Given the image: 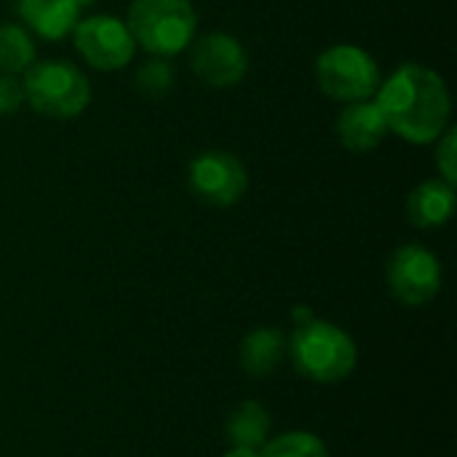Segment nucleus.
<instances>
[{
    "instance_id": "1",
    "label": "nucleus",
    "mask_w": 457,
    "mask_h": 457,
    "mask_svg": "<svg viewBox=\"0 0 457 457\" xmlns=\"http://www.w3.org/2000/svg\"><path fill=\"white\" fill-rule=\"evenodd\" d=\"M372 99L383 110L388 131L412 145H431L450 126L453 102L447 83L426 64H402L394 75L380 80Z\"/></svg>"
},
{
    "instance_id": "2",
    "label": "nucleus",
    "mask_w": 457,
    "mask_h": 457,
    "mask_svg": "<svg viewBox=\"0 0 457 457\" xmlns=\"http://www.w3.org/2000/svg\"><path fill=\"white\" fill-rule=\"evenodd\" d=\"M287 353L305 380L321 386L351 378L359 364V348L353 337L343 327L324 319L297 324L287 337Z\"/></svg>"
},
{
    "instance_id": "3",
    "label": "nucleus",
    "mask_w": 457,
    "mask_h": 457,
    "mask_svg": "<svg viewBox=\"0 0 457 457\" xmlns=\"http://www.w3.org/2000/svg\"><path fill=\"white\" fill-rule=\"evenodd\" d=\"M126 24L134 43L169 59L195 40L198 16L190 0H131Z\"/></svg>"
},
{
    "instance_id": "4",
    "label": "nucleus",
    "mask_w": 457,
    "mask_h": 457,
    "mask_svg": "<svg viewBox=\"0 0 457 457\" xmlns=\"http://www.w3.org/2000/svg\"><path fill=\"white\" fill-rule=\"evenodd\" d=\"M24 102L32 104L35 112L56 120L78 118L91 102L88 78L70 62L48 59L37 62L24 72Z\"/></svg>"
},
{
    "instance_id": "5",
    "label": "nucleus",
    "mask_w": 457,
    "mask_h": 457,
    "mask_svg": "<svg viewBox=\"0 0 457 457\" xmlns=\"http://www.w3.org/2000/svg\"><path fill=\"white\" fill-rule=\"evenodd\" d=\"M316 83L319 88L337 102H361L372 99L380 86V70L370 51L353 43H337L321 51L316 59Z\"/></svg>"
},
{
    "instance_id": "6",
    "label": "nucleus",
    "mask_w": 457,
    "mask_h": 457,
    "mask_svg": "<svg viewBox=\"0 0 457 457\" xmlns=\"http://www.w3.org/2000/svg\"><path fill=\"white\" fill-rule=\"evenodd\" d=\"M386 281L396 303L407 308H420L442 292V262L431 249L420 244H407L391 254Z\"/></svg>"
},
{
    "instance_id": "7",
    "label": "nucleus",
    "mask_w": 457,
    "mask_h": 457,
    "mask_svg": "<svg viewBox=\"0 0 457 457\" xmlns=\"http://www.w3.org/2000/svg\"><path fill=\"white\" fill-rule=\"evenodd\" d=\"M187 185L201 204L228 209L246 195L249 171L228 150H204L190 161Z\"/></svg>"
},
{
    "instance_id": "8",
    "label": "nucleus",
    "mask_w": 457,
    "mask_h": 457,
    "mask_svg": "<svg viewBox=\"0 0 457 457\" xmlns=\"http://www.w3.org/2000/svg\"><path fill=\"white\" fill-rule=\"evenodd\" d=\"M72 43L78 54L94 70H102V72L123 70L126 64H131L134 51H137L129 24L110 13H94V16L80 19L72 29Z\"/></svg>"
},
{
    "instance_id": "9",
    "label": "nucleus",
    "mask_w": 457,
    "mask_h": 457,
    "mask_svg": "<svg viewBox=\"0 0 457 457\" xmlns=\"http://www.w3.org/2000/svg\"><path fill=\"white\" fill-rule=\"evenodd\" d=\"M190 67L206 86L233 88L249 72V54L238 37L228 32H209L193 40Z\"/></svg>"
},
{
    "instance_id": "10",
    "label": "nucleus",
    "mask_w": 457,
    "mask_h": 457,
    "mask_svg": "<svg viewBox=\"0 0 457 457\" xmlns=\"http://www.w3.org/2000/svg\"><path fill=\"white\" fill-rule=\"evenodd\" d=\"M388 134V123L375 99L348 102L337 115V139L351 153H372Z\"/></svg>"
},
{
    "instance_id": "11",
    "label": "nucleus",
    "mask_w": 457,
    "mask_h": 457,
    "mask_svg": "<svg viewBox=\"0 0 457 457\" xmlns=\"http://www.w3.org/2000/svg\"><path fill=\"white\" fill-rule=\"evenodd\" d=\"M78 0H16V13L43 40H64L80 21Z\"/></svg>"
},
{
    "instance_id": "12",
    "label": "nucleus",
    "mask_w": 457,
    "mask_h": 457,
    "mask_svg": "<svg viewBox=\"0 0 457 457\" xmlns=\"http://www.w3.org/2000/svg\"><path fill=\"white\" fill-rule=\"evenodd\" d=\"M455 214V185L445 179H426L420 182L407 198V220L415 228L431 230L442 228Z\"/></svg>"
},
{
    "instance_id": "13",
    "label": "nucleus",
    "mask_w": 457,
    "mask_h": 457,
    "mask_svg": "<svg viewBox=\"0 0 457 457\" xmlns=\"http://www.w3.org/2000/svg\"><path fill=\"white\" fill-rule=\"evenodd\" d=\"M284 356H287V335L278 327H257L238 345L241 370L254 380L273 375L284 361Z\"/></svg>"
},
{
    "instance_id": "14",
    "label": "nucleus",
    "mask_w": 457,
    "mask_h": 457,
    "mask_svg": "<svg viewBox=\"0 0 457 457\" xmlns=\"http://www.w3.org/2000/svg\"><path fill=\"white\" fill-rule=\"evenodd\" d=\"M225 436L230 447L262 450L270 439V412L260 402H241L225 420Z\"/></svg>"
},
{
    "instance_id": "15",
    "label": "nucleus",
    "mask_w": 457,
    "mask_h": 457,
    "mask_svg": "<svg viewBox=\"0 0 457 457\" xmlns=\"http://www.w3.org/2000/svg\"><path fill=\"white\" fill-rule=\"evenodd\" d=\"M35 64V40L24 24H0V72L19 75Z\"/></svg>"
},
{
    "instance_id": "16",
    "label": "nucleus",
    "mask_w": 457,
    "mask_h": 457,
    "mask_svg": "<svg viewBox=\"0 0 457 457\" xmlns=\"http://www.w3.org/2000/svg\"><path fill=\"white\" fill-rule=\"evenodd\" d=\"M260 457H329L324 439L311 431H289L276 439H268Z\"/></svg>"
},
{
    "instance_id": "17",
    "label": "nucleus",
    "mask_w": 457,
    "mask_h": 457,
    "mask_svg": "<svg viewBox=\"0 0 457 457\" xmlns=\"http://www.w3.org/2000/svg\"><path fill=\"white\" fill-rule=\"evenodd\" d=\"M171 86H174V67L166 56L147 59L134 72V88L150 99L166 96L171 91Z\"/></svg>"
},
{
    "instance_id": "18",
    "label": "nucleus",
    "mask_w": 457,
    "mask_h": 457,
    "mask_svg": "<svg viewBox=\"0 0 457 457\" xmlns=\"http://www.w3.org/2000/svg\"><path fill=\"white\" fill-rule=\"evenodd\" d=\"M436 166L442 171V179L455 185L457 182V134L453 126L436 139Z\"/></svg>"
},
{
    "instance_id": "19",
    "label": "nucleus",
    "mask_w": 457,
    "mask_h": 457,
    "mask_svg": "<svg viewBox=\"0 0 457 457\" xmlns=\"http://www.w3.org/2000/svg\"><path fill=\"white\" fill-rule=\"evenodd\" d=\"M24 104V86L16 75L0 72V118L13 115Z\"/></svg>"
},
{
    "instance_id": "20",
    "label": "nucleus",
    "mask_w": 457,
    "mask_h": 457,
    "mask_svg": "<svg viewBox=\"0 0 457 457\" xmlns=\"http://www.w3.org/2000/svg\"><path fill=\"white\" fill-rule=\"evenodd\" d=\"M222 457H260V450H252V447H230Z\"/></svg>"
},
{
    "instance_id": "21",
    "label": "nucleus",
    "mask_w": 457,
    "mask_h": 457,
    "mask_svg": "<svg viewBox=\"0 0 457 457\" xmlns=\"http://www.w3.org/2000/svg\"><path fill=\"white\" fill-rule=\"evenodd\" d=\"M311 319H313L311 308H305V305L295 308V321H297V324H305V321H311Z\"/></svg>"
},
{
    "instance_id": "22",
    "label": "nucleus",
    "mask_w": 457,
    "mask_h": 457,
    "mask_svg": "<svg viewBox=\"0 0 457 457\" xmlns=\"http://www.w3.org/2000/svg\"><path fill=\"white\" fill-rule=\"evenodd\" d=\"M94 3H96V0H78L80 8H88V5H94Z\"/></svg>"
}]
</instances>
